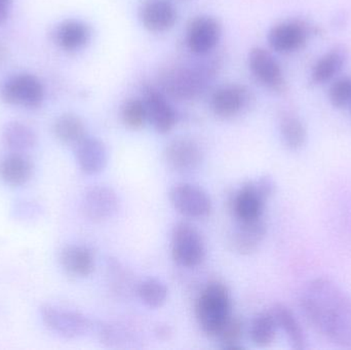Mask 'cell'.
Returning <instances> with one entry per match:
<instances>
[{"instance_id": "cell-1", "label": "cell", "mask_w": 351, "mask_h": 350, "mask_svg": "<svg viewBox=\"0 0 351 350\" xmlns=\"http://www.w3.org/2000/svg\"><path fill=\"white\" fill-rule=\"evenodd\" d=\"M300 308L319 334L351 349V297L339 286L325 277L309 282L301 292Z\"/></svg>"}, {"instance_id": "cell-2", "label": "cell", "mask_w": 351, "mask_h": 350, "mask_svg": "<svg viewBox=\"0 0 351 350\" xmlns=\"http://www.w3.org/2000/svg\"><path fill=\"white\" fill-rule=\"evenodd\" d=\"M219 68L220 64L216 58L170 66L158 76L160 90L173 100H194L208 90Z\"/></svg>"}, {"instance_id": "cell-3", "label": "cell", "mask_w": 351, "mask_h": 350, "mask_svg": "<svg viewBox=\"0 0 351 350\" xmlns=\"http://www.w3.org/2000/svg\"><path fill=\"white\" fill-rule=\"evenodd\" d=\"M230 293L224 284L213 282L206 286L196 302V320L202 332L208 337L220 333L231 316Z\"/></svg>"}, {"instance_id": "cell-4", "label": "cell", "mask_w": 351, "mask_h": 350, "mask_svg": "<svg viewBox=\"0 0 351 350\" xmlns=\"http://www.w3.org/2000/svg\"><path fill=\"white\" fill-rule=\"evenodd\" d=\"M206 249L197 229L188 222H179L172 232V256L178 265L193 268L204 262Z\"/></svg>"}, {"instance_id": "cell-5", "label": "cell", "mask_w": 351, "mask_h": 350, "mask_svg": "<svg viewBox=\"0 0 351 350\" xmlns=\"http://www.w3.org/2000/svg\"><path fill=\"white\" fill-rule=\"evenodd\" d=\"M40 316L51 332L65 339L80 338L92 330V322L76 310L45 304L40 308Z\"/></svg>"}, {"instance_id": "cell-6", "label": "cell", "mask_w": 351, "mask_h": 350, "mask_svg": "<svg viewBox=\"0 0 351 350\" xmlns=\"http://www.w3.org/2000/svg\"><path fill=\"white\" fill-rule=\"evenodd\" d=\"M1 99L6 104L22 108H39L45 100L40 80L29 73H20L6 79L1 88Z\"/></svg>"}, {"instance_id": "cell-7", "label": "cell", "mask_w": 351, "mask_h": 350, "mask_svg": "<svg viewBox=\"0 0 351 350\" xmlns=\"http://www.w3.org/2000/svg\"><path fill=\"white\" fill-rule=\"evenodd\" d=\"M313 33H315V27L305 21H282L271 27L267 40L274 51L286 55L303 49Z\"/></svg>"}, {"instance_id": "cell-8", "label": "cell", "mask_w": 351, "mask_h": 350, "mask_svg": "<svg viewBox=\"0 0 351 350\" xmlns=\"http://www.w3.org/2000/svg\"><path fill=\"white\" fill-rule=\"evenodd\" d=\"M253 102V94L247 86L228 84L219 86L213 92L210 105L216 116L231 119L247 110Z\"/></svg>"}, {"instance_id": "cell-9", "label": "cell", "mask_w": 351, "mask_h": 350, "mask_svg": "<svg viewBox=\"0 0 351 350\" xmlns=\"http://www.w3.org/2000/svg\"><path fill=\"white\" fill-rule=\"evenodd\" d=\"M171 203L178 213L190 219H204L212 212V201L208 193L190 183L175 185L169 193Z\"/></svg>"}, {"instance_id": "cell-10", "label": "cell", "mask_w": 351, "mask_h": 350, "mask_svg": "<svg viewBox=\"0 0 351 350\" xmlns=\"http://www.w3.org/2000/svg\"><path fill=\"white\" fill-rule=\"evenodd\" d=\"M250 71L261 86L272 92L286 90L287 82L282 66L268 49L254 47L247 58Z\"/></svg>"}, {"instance_id": "cell-11", "label": "cell", "mask_w": 351, "mask_h": 350, "mask_svg": "<svg viewBox=\"0 0 351 350\" xmlns=\"http://www.w3.org/2000/svg\"><path fill=\"white\" fill-rule=\"evenodd\" d=\"M220 23L208 14L195 16L188 25L186 43L192 53L199 57L210 55L221 38Z\"/></svg>"}, {"instance_id": "cell-12", "label": "cell", "mask_w": 351, "mask_h": 350, "mask_svg": "<svg viewBox=\"0 0 351 350\" xmlns=\"http://www.w3.org/2000/svg\"><path fill=\"white\" fill-rule=\"evenodd\" d=\"M142 99L146 105L148 123L158 134L170 133L177 123V112L162 90L152 86H144Z\"/></svg>"}, {"instance_id": "cell-13", "label": "cell", "mask_w": 351, "mask_h": 350, "mask_svg": "<svg viewBox=\"0 0 351 350\" xmlns=\"http://www.w3.org/2000/svg\"><path fill=\"white\" fill-rule=\"evenodd\" d=\"M165 162L169 168L182 174L197 170L204 162V152L194 140L186 137L176 138L167 144Z\"/></svg>"}, {"instance_id": "cell-14", "label": "cell", "mask_w": 351, "mask_h": 350, "mask_svg": "<svg viewBox=\"0 0 351 350\" xmlns=\"http://www.w3.org/2000/svg\"><path fill=\"white\" fill-rule=\"evenodd\" d=\"M119 199L111 187L96 185L86 189L82 197V211L95 223L107 221L119 211Z\"/></svg>"}, {"instance_id": "cell-15", "label": "cell", "mask_w": 351, "mask_h": 350, "mask_svg": "<svg viewBox=\"0 0 351 350\" xmlns=\"http://www.w3.org/2000/svg\"><path fill=\"white\" fill-rule=\"evenodd\" d=\"M138 14L144 28L154 33L170 30L178 18L177 10L169 0H143Z\"/></svg>"}, {"instance_id": "cell-16", "label": "cell", "mask_w": 351, "mask_h": 350, "mask_svg": "<svg viewBox=\"0 0 351 350\" xmlns=\"http://www.w3.org/2000/svg\"><path fill=\"white\" fill-rule=\"evenodd\" d=\"M268 199L260 192L255 181L245 183L231 199V211L237 221H249L263 217Z\"/></svg>"}, {"instance_id": "cell-17", "label": "cell", "mask_w": 351, "mask_h": 350, "mask_svg": "<svg viewBox=\"0 0 351 350\" xmlns=\"http://www.w3.org/2000/svg\"><path fill=\"white\" fill-rule=\"evenodd\" d=\"M267 232L263 217L249 221H237L229 236V245L239 255H251L259 249Z\"/></svg>"}, {"instance_id": "cell-18", "label": "cell", "mask_w": 351, "mask_h": 350, "mask_svg": "<svg viewBox=\"0 0 351 350\" xmlns=\"http://www.w3.org/2000/svg\"><path fill=\"white\" fill-rule=\"evenodd\" d=\"M75 158L80 171L88 176H94L106 168L108 150L101 140L86 136L75 146Z\"/></svg>"}, {"instance_id": "cell-19", "label": "cell", "mask_w": 351, "mask_h": 350, "mask_svg": "<svg viewBox=\"0 0 351 350\" xmlns=\"http://www.w3.org/2000/svg\"><path fill=\"white\" fill-rule=\"evenodd\" d=\"M92 38V29L86 22L68 18L56 27L53 40L65 51H77L84 49Z\"/></svg>"}, {"instance_id": "cell-20", "label": "cell", "mask_w": 351, "mask_h": 350, "mask_svg": "<svg viewBox=\"0 0 351 350\" xmlns=\"http://www.w3.org/2000/svg\"><path fill=\"white\" fill-rule=\"evenodd\" d=\"M60 263L68 275L88 277L96 268V259L90 248L82 245H68L60 253Z\"/></svg>"}, {"instance_id": "cell-21", "label": "cell", "mask_w": 351, "mask_h": 350, "mask_svg": "<svg viewBox=\"0 0 351 350\" xmlns=\"http://www.w3.org/2000/svg\"><path fill=\"white\" fill-rule=\"evenodd\" d=\"M348 59V49L343 45H336L317 60L311 70V82L313 84H327L341 72Z\"/></svg>"}, {"instance_id": "cell-22", "label": "cell", "mask_w": 351, "mask_h": 350, "mask_svg": "<svg viewBox=\"0 0 351 350\" xmlns=\"http://www.w3.org/2000/svg\"><path fill=\"white\" fill-rule=\"evenodd\" d=\"M33 171L32 162L22 153L12 152L0 162V177L12 187L26 185L32 178Z\"/></svg>"}, {"instance_id": "cell-23", "label": "cell", "mask_w": 351, "mask_h": 350, "mask_svg": "<svg viewBox=\"0 0 351 350\" xmlns=\"http://www.w3.org/2000/svg\"><path fill=\"white\" fill-rule=\"evenodd\" d=\"M2 142L14 153H23L35 147L37 135L26 123L10 121L2 131Z\"/></svg>"}, {"instance_id": "cell-24", "label": "cell", "mask_w": 351, "mask_h": 350, "mask_svg": "<svg viewBox=\"0 0 351 350\" xmlns=\"http://www.w3.org/2000/svg\"><path fill=\"white\" fill-rule=\"evenodd\" d=\"M280 135L282 143L292 151L300 150L306 143L307 131L300 117L291 111H285L280 117Z\"/></svg>"}, {"instance_id": "cell-25", "label": "cell", "mask_w": 351, "mask_h": 350, "mask_svg": "<svg viewBox=\"0 0 351 350\" xmlns=\"http://www.w3.org/2000/svg\"><path fill=\"white\" fill-rule=\"evenodd\" d=\"M270 312L276 318L278 328L284 331L285 334L288 337L292 349L298 350L306 349L304 332L291 310H289L284 304H276L272 306Z\"/></svg>"}, {"instance_id": "cell-26", "label": "cell", "mask_w": 351, "mask_h": 350, "mask_svg": "<svg viewBox=\"0 0 351 350\" xmlns=\"http://www.w3.org/2000/svg\"><path fill=\"white\" fill-rule=\"evenodd\" d=\"M55 137L65 145L75 147L86 137V125L78 115L64 113L56 119L53 127Z\"/></svg>"}, {"instance_id": "cell-27", "label": "cell", "mask_w": 351, "mask_h": 350, "mask_svg": "<svg viewBox=\"0 0 351 350\" xmlns=\"http://www.w3.org/2000/svg\"><path fill=\"white\" fill-rule=\"evenodd\" d=\"M276 318L271 312L258 314L250 326V337L252 342L258 347H266L274 342L278 331Z\"/></svg>"}, {"instance_id": "cell-28", "label": "cell", "mask_w": 351, "mask_h": 350, "mask_svg": "<svg viewBox=\"0 0 351 350\" xmlns=\"http://www.w3.org/2000/svg\"><path fill=\"white\" fill-rule=\"evenodd\" d=\"M140 300L147 308L156 310L160 308L168 299L169 290L166 284L156 277L144 279L137 289Z\"/></svg>"}, {"instance_id": "cell-29", "label": "cell", "mask_w": 351, "mask_h": 350, "mask_svg": "<svg viewBox=\"0 0 351 350\" xmlns=\"http://www.w3.org/2000/svg\"><path fill=\"white\" fill-rule=\"evenodd\" d=\"M123 125L131 129H140L148 123L147 109L142 98L129 99L121 111Z\"/></svg>"}, {"instance_id": "cell-30", "label": "cell", "mask_w": 351, "mask_h": 350, "mask_svg": "<svg viewBox=\"0 0 351 350\" xmlns=\"http://www.w3.org/2000/svg\"><path fill=\"white\" fill-rule=\"evenodd\" d=\"M243 335V323L241 318L230 316L226 324L221 329L220 333L217 335L221 345L224 349H241V339Z\"/></svg>"}, {"instance_id": "cell-31", "label": "cell", "mask_w": 351, "mask_h": 350, "mask_svg": "<svg viewBox=\"0 0 351 350\" xmlns=\"http://www.w3.org/2000/svg\"><path fill=\"white\" fill-rule=\"evenodd\" d=\"M329 101L332 106L341 109L351 104V78L340 77L330 86Z\"/></svg>"}, {"instance_id": "cell-32", "label": "cell", "mask_w": 351, "mask_h": 350, "mask_svg": "<svg viewBox=\"0 0 351 350\" xmlns=\"http://www.w3.org/2000/svg\"><path fill=\"white\" fill-rule=\"evenodd\" d=\"M12 217L19 221H33L43 214L40 205L34 201H21L14 203L12 209Z\"/></svg>"}, {"instance_id": "cell-33", "label": "cell", "mask_w": 351, "mask_h": 350, "mask_svg": "<svg viewBox=\"0 0 351 350\" xmlns=\"http://www.w3.org/2000/svg\"><path fill=\"white\" fill-rule=\"evenodd\" d=\"M12 8V0H0V26L8 20Z\"/></svg>"}, {"instance_id": "cell-34", "label": "cell", "mask_w": 351, "mask_h": 350, "mask_svg": "<svg viewBox=\"0 0 351 350\" xmlns=\"http://www.w3.org/2000/svg\"><path fill=\"white\" fill-rule=\"evenodd\" d=\"M156 335L162 340H169L173 335V330L169 325H158L156 329Z\"/></svg>"}, {"instance_id": "cell-35", "label": "cell", "mask_w": 351, "mask_h": 350, "mask_svg": "<svg viewBox=\"0 0 351 350\" xmlns=\"http://www.w3.org/2000/svg\"><path fill=\"white\" fill-rule=\"evenodd\" d=\"M2 55H3V49L0 47V58H2Z\"/></svg>"}]
</instances>
